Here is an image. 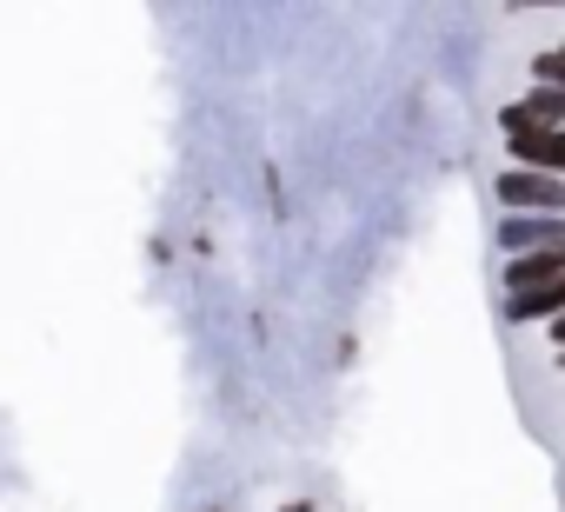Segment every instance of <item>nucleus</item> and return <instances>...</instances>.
Returning <instances> with one entry per match:
<instances>
[{
    "mask_svg": "<svg viewBox=\"0 0 565 512\" xmlns=\"http://www.w3.org/2000/svg\"><path fill=\"white\" fill-rule=\"evenodd\" d=\"M499 200L512 206V220H525V213L558 220V213H565V180H552V173H525V167H505V173H499Z\"/></svg>",
    "mask_w": 565,
    "mask_h": 512,
    "instance_id": "1",
    "label": "nucleus"
},
{
    "mask_svg": "<svg viewBox=\"0 0 565 512\" xmlns=\"http://www.w3.org/2000/svg\"><path fill=\"white\" fill-rule=\"evenodd\" d=\"M552 346H558V353H565V320H552Z\"/></svg>",
    "mask_w": 565,
    "mask_h": 512,
    "instance_id": "5",
    "label": "nucleus"
},
{
    "mask_svg": "<svg viewBox=\"0 0 565 512\" xmlns=\"http://www.w3.org/2000/svg\"><path fill=\"white\" fill-rule=\"evenodd\" d=\"M499 239L505 246H525V253H565V220H512L505 213Z\"/></svg>",
    "mask_w": 565,
    "mask_h": 512,
    "instance_id": "3",
    "label": "nucleus"
},
{
    "mask_svg": "<svg viewBox=\"0 0 565 512\" xmlns=\"http://www.w3.org/2000/svg\"><path fill=\"white\" fill-rule=\"evenodd\" d=\"M558 360H565V353H558Z\"/></svg>",
    "mask_w": 565,
    "mask_h": 512,
    "instance_id": "7",
    "label": "nucleus"
},
{
    "mask_svg": "<svg viewBox=\"0 0 565 512\" xmlns=\"http://www.w3.org/2000/svg\"><path fill=\"white\" fill-rule=\"evenodd\" d=\"M565 280V253H519V260H505V294H539Z\"/></svg>",
    "mask_w": 565,
    "mask_h": 512,
    "instance_id": "2",
    "label": "nucleus"
},
{
    "mask_svg": "<svg viewBox=\"0 0 565 512\" xmlns=\"http://www.w3.org/2000/svg\"><path fill=\"white\" fill-rule=\"evenodd\" d=\"M279 512H313V505H307V499H300V505H279Z\"/></svg>",
    "mask_w": 565,
    "mask_h": 512,
    "instance_id": "6",
    "label": "nucleus"
},
{
    "mask_svg": "<svg viewBox=\"0 0 565 512\" xmlns=\"http://www.w3.org/2000/svg\"><path fill=\"white\" fill-rule=\"evenodd\" d=\"M505 320H565V280H552V287H539V294H512L505 300Z\"/></svg>",
    "mask_w": 565,
    "mask_h": 512,
    "instance_id": "4",
    "label": "nucleus"
}]
</instances>
